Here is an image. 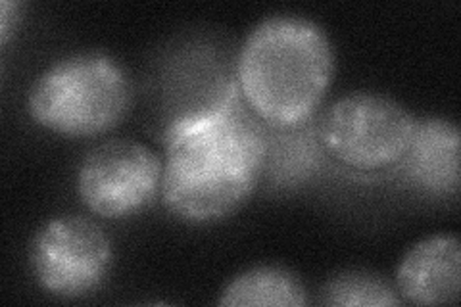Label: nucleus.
I'll return each mask as SVG.
<instances>
[{
    "label": "nucleus",
    "mask_w": 461,
    "mask_h": 307,
    "mask_svg": "<svg viewBox=\"0 0 461 307\" xmlns=\"http://www.w3.org/2000/svg\"><path fill=\"white\" fill-rule=\"evenodd\" d=\"M250 113L230 95L167 125L160 190L167 213L186 225H213L252 198L267 144Z\"/></svg>",
    "instance_id": "f257e3e1"
},
{
    "label": "nucleus",
    "mask_w": 461,
    "mask_h": 307,
    "mask_svg": "<svg viewBox=\"0 0 461 307\" xmlns=\"http://www.w3.org/2000/svg\"><path fill=\"white\" fill-rule=\"evenodd\" d=\"M335 50L325 29L296 14L258 22L237 58V86L258 122L296 129L320 110L335 79Z\"/></svg>",
    "instance_id": "f03ea898"
},
{
    "label": "nucleus",
    "mask_w": 461,
    "mask_h": 307,
    "mask_svg": "<svg viewBox=\"0 0 461 307\" xmlns=\"http://www.w3.org/2000/svg\"><path fill=\"white\" fill-rule=\"evenodd\" d=\"M133 83L104 52H77L50 64L27 95V113L41 129L69 139L106 135L125 120Z\"/></svg>",
    "instance_id": "7ed1b4c3"
},
{
    "label": "nucleus",
    "mask_w": 461,
    "mask_h": 307,
    "mask_svg": "<svg viewBox=\"0 0 461 307\" xmlns=\"http://www.w3.org/2000/svg\"><path fill=\"white\" fill-rule=\"evenodd\" d=\"M417 122L398 100L369 91L337 98L321 115L317 137L344 167L383 171L408 156Z\"/></svg>",
    "instance_id": "20e7f679"
},
{
    "label": "nucleus",
    "mask_w": 461,
    "mask_h": 307,
    "mask_svg": "<svg viewBox=\"0 0 461 307\" xmlns=\"http://www.w3.org/2000/svg\"><path fill=\"white\" fill-rule=\"evenodd\" d=\"M112 239L83 215L52 217L29 248V266L42 292L81 300L104 286L113 267Z\"/></svg>",
    "instance_id": "39448f33"
},
{
    "label": "nucleus",
    "mask_w": 461,
    "mask_h": 307,
    "mask_svg": "<svg viewBox=\"0 0 461 307\" xmlns=\"http://www.w3.org/2000/svg\"><path fill=\"white\" fill-rule=\"evenodd\" d=\"M164 159L133 139H110L86 152L77 167L76 188L91 213L120 221L147 210L160 198Z\"/></svg>",
    "instance_id": "423d86ee"
},
{
    "label": "nucleus",
    "mask_w": 461,
    "mask_h": 307,
    "mask_svg": "<svg viewBox=\"0 0 461 307\" xmlns=\"http://www.w3.org/2000/svg\"><path fill=\"white\" fill-rule=\"evenodd\" d=\"M459 239L448 232L415 242L400 259L394 288L411 305H456L459 302Z\"/></svg>",
    "instance_id": "0eeeda50"
},
{
    "label": "nucleus",
    "mask_w": 461,
    "mask_h": 307,
    "mask_svg": "<svg viewBox=\"0 0 461 307\" xmlns=\"http://www.w3.org/2000/svg\"><path fill=\"white\" fill-rule=\"evenodd\" d=\"M406 162L410 177L430 193L456 194L459 190V129L456 123L432 118L417 123V133Z\"/></svg>",
    "instance_id": "6e6552de"
},
{
    "label": "nucleus",
    "mask_w": 461,
    "mask_h": 307,
    "mask_svg": "<svg viewBox=\"0 0 461 307\" xmlns=\"http://www.w3.org/2000/svg\"><path fill=\"white\" fill-rule=\"evenodd\" d=\"M221 307H304L308 292L300 276L283 266H256L235 275L218 300Z\"/></svg>",
    "instance_id": "1a4fd4ad"
},
{
    "label": "nucleus",
    "mask_w": 461,
    "mask_h": 307,
    "mask_svg": "<svg viewBox=\"0 0 461 307\" xmlns=\"http://www.w3.org/2000/svg\"><path fill=\"white\" fill-rule=\"evenodd\" d=\"M323 294L327 305L396 307L403 303L391 283L369 271H348L333 276Z\"/></svg>",
    "instance_id": "9d476101"
},
{
    "label": "nucleus",
    "mask_w": 461,
    "mask_h": 307,
    "mask_svg": "<svg viewBox=\"0 0 461 307\" xmlns=\"http://www.w3.org/2000/svg\"><path fill=\"white\" fill-rule=\"evenodd\" d=\"M20 18H22L20 3L5 0V3L0 5V42H3V45H8L12 33L16 32Z\"/></svg>",
    "instance_id": "9b49d317"
}]
</instances>
